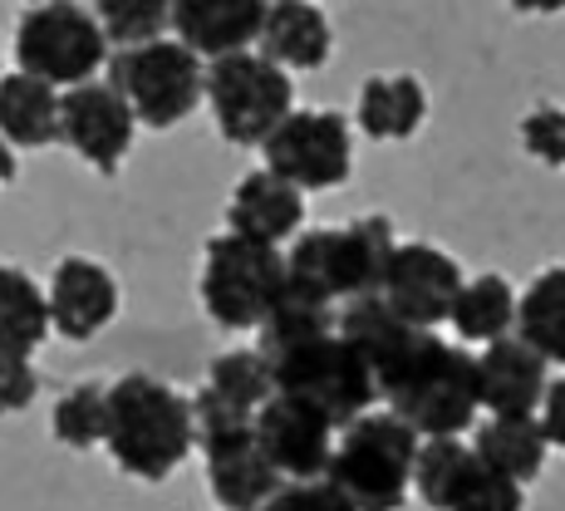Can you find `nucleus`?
Returning a JSON list of instances; mask_svg holds the SVG:
<instances>
[{
  "instance_id": "obj_14",
  "label": "nucleus",
  "mask_w": 565,
  "mask_h": 511,
  "mask_svg": "<svg viewBox=\"0 0 565 511\" xmlns=\"http://www.w3.org/2000/svg\"><path fill=\"white\" fill-rule=\"evenodd\" d=\"M198 448L206 458V482H212V497L222 511H266L276 502L280 487H290L286 477L270 467L266 453H260L256 423L198 438Z\"/></svg>"
},
{
  "instance_id": "obj_33",
  "label": "nucleus",
  "mask_w": 565,
  "mask_h": 511,
  "mask_svg": "<svg viewBox=\"0 0 565 511\" xmlns=\"http://www.w3.org/2000/svg\"><path fill=\"white\" fill-rule=\"evenodd\" d=\"M266 511H354V507L330 482H290V487H280L276 502Z\"/></svg>"
},
{
  "instance_id": "obj_1",
  "label": "nucleus",
  "mask_w": 565,
  "mask_h": 511,
  "mask_svg": "<svg viewBox=\"0 0 565 511\" xmlns=\"http://www.w3.org/2000/svg\"><path fill=\"white\" fill-rule=\"evenodd\" d=\"M379 398L408 423L418 438H462L482 408L477 354L443 340L438 330H413L384 364L374 369Z\"/></svg>"
},
{
  "instance_id": "obj_2",
  "label": "nucleus",
  "mask_w": 565,
  "mask_h": 511,
  "mask_svg": "<svg viewBox=\"0 0 565 511\" xmlns=\"http://www.w3.org/2000/svg\"><path fill=\"white\" fill-rule=\"evenodd\" d=\"M388 216H360L350 226H315L286 252V290L315 306H350L364 296H384L388 260L398 252Z\"/></svg>"
},
{
  "instance_id": "obj_7",
  "label": "nucleus",
  "mask_w": 565,
  "mask_h": 511,
  "mask_svg": "<svg viewBox=\"0 0 565 511\" xmlns=\"http://www.w3.org/2000/svg\"><path fill=\"white\" fill-rule=\"evenodd\" d=\"M206 104H212L226 143L266 148V138L296 114V84H290V70H280L276 60L246 50L206 64Z\"/></svg>"
},
{
  "instance_id": "obj_13",
  "label": "nucleus",
  "mask_w": 565,
  "mask_h": 511,
  "mask_svg": "<svg viewBox=\"0 0 565 511\" xmlns=\"http://www.w3.org/2000/svg\"><path fill=\"white\" fill-rule=\"evenodd\" d=\"M138 114L114 84H79L64 94L60 108V143H70L84 162H94L99 172H118L134 148Z\"/></svg>"
},
{
  "instance_id": "obj_30",
  "label": "nucleus",
  "mask_w": 565,
  "mask_h": 511,
  "mask_svg": "<svg viewBox=\"0 0 565 511\" xmlns=\"http://www.w3.org/2000/svg\"><path fill=\"white\" fill-rule=\"evenodd\" d=\"M448 511H526V487L512 482V477H502L497 467H487L472 453V462H467Z\"/></svg>"
},
{
  "instance_id": "obj_18",
  "label": "nucleus",
  "mask_w": 565,
  "mask_h": 511,
  "mask_svg": "<svg viewBox=\"0 0 565 511\" xmlns=\"http://www.w3.org/2000/svg\"><path fill=\"white\" fill-rule=\"evenodd\" d=\"M300 222H306V192L296 182L276 178L270 168L246 172L236 182L232 202H226V232L260 246H280L286 236L300 232Z\"/></svg>"
},
{
  "instance_id": "obj_20",
  "label": "nucleus",
  "mask_w": 565,
  "mask_h": 511,
  "mask_svg": "<svg viewBox=\"0 0 565 511\" xmlns=\"http://www.w3.org/2000/svg\"><path fill=\"white\" fill-rule=\"evenodd\" d=\"M330 20L324 10L300 6V0H280L266 10V30H260V54L276 60L280 70H320L330 60Z\"/></svg>"
},
{
  "instance_id": "obj_10",
  "label": "nucleus",
  "mask_w": 565,
  "mask_h": 511,
  "mask_svg": "<svg viewBox=\"0 0 565 511\" xmlns=\"http://www.w3.org/2000/svg\"><path fill=\"white\" fill-rule=\"evenodd\" d=\"M266 168L276 178L296 182L300 192H330L350 182L354 172V138L350 118L334 108H296L276 134L266 138Z\"/></svg>"
},
{
  "instance_id": "obj_15",
  "label": "nucleus",
  "mask_w": 565,
  "mask_h": 511,
  "mask_svg": "<svg viewBox=\"0 0 565 511\" xmlns=\"http://www.w3.org/2000/svg\"><path fill=\"white\" fill-rule=\"evenodd\" d=\"M50 324L64 340L84 344L118 315V280L94 256H64L50 276Z\"/></svg>"
},
{
  "instance_id": "obj_24",
  "label": "nucleus",
  "mask_w": 565,
  "mask_h": 511,
  "mask_svg": "<svg viewBox=\"0 0 565 511\" xmlns=\"http://www.w3.org/2000/svg\"><path fill=\"white\" fill-rule=\"evenodd\" d=\"M516 310H521V296L507 286V276L487 270V276L467 280L462 296H458V310H452V330H458L462 344H497V340H512V324H516Z\"/></svg>"
},
{
  "instance_id": "obj_5",
  "label": "nucleus",
  "mask_w": 565,
  "mask_h": 511,
  "mask_svg": "<svg viewBox=\"0 0 565 511\" xmlns=\"http://www.w3.org/2000/svg\"><path fill=\"white\" fill-rule=\"evenodd\" d=\"M270 374H276V394H290L300 404L320 408L340 433L350 423H360L364 413H374L379 404L374 369H369V359L340 330L270 359Z\"/></svg>"
},
{
  "instance_id": "obj_34",
  "label": "nucleus",
  "mask_w": 565,
  "mask_h": 511,
  "mask_svg": "<svg viewBox=\"0 0 565 511\" xmlns=\"http://www.w3.org/2000/svg\"><path fill=\"white\" fill-rule=\"evenodd\" d=\"M541 428H546L551 448H565V374L551 379L546 404H541Z\"/></svg>"
},
{
  "instance_id": "obj_25",
  "label": "nucleus",
  "mask_w": 565,
  "mask_h": 511,
  "mask_svg": "<svg viewBox=\"0 0 565 511\" xmlns=\"http://www.w3.org/2000/svg\"><path fill=\"white\" fill-rule=\"evenodd\" d=\"M516 334L546 364H565V266H551L521 290Z\"/></svg>"
},
{
  "instance_id": "obj_26",
  "label": "nucleus",
  "mask_w": 565,
  "mask_h": 511,
  "mask_svg": "<svg viewBox=\"0 0 565 511\" xmlns=\"http://www.w3.org/2000/svg\"><path fill=\"white\" fill-rule=\"evenodd\" d=\"M206 388H212L226 408L256 418V413L276 398V374H270V359L260 350H232V354H216L212 359Z\"/></svg>"
},
{
  "instance_id": "obj_9",
  "label": "nucleus",
  "mask_w": 565,
  "mask_h": 511,
  "mask_svg": "<svg viewBox=\"0 0 565 511\" xmlns=\"http://www.w3.org/2000/svg\"><path fill=\"white\" fill-rule=\"evenodd\" d=\"M108 84L128 99L138 124L172 128L206 99V70L182 40H158L143 50H118L108 60Z\"/></svg>"
},
{
  "instance_id": "obj_12",
  "label": "nucleus",
  "mask_w": 565,
  "mask_h": 511,
  "mask_svg": "<svg viewBox=\"0 0 565 511\" xmlns=\"http://www.w3.org/2000/svg\"><path fill=\"white\" fill-rule=\"evenodd\" d=\"M256 443L286 482H324L340 428L320 408L300 404L290 394H276L256 413Z\"/></svg>"
},
{
  "instance_id": "obj_6",
  "label": "nucleus",
  "mask_w": 565,
  "mask_h": 511,
  "mask_svg": "<svg viewBox=\"0 0 565 511\" xmlns=\"http://www.w3.org/2000/svg\"><path fill=\"white\" fill-rule=\"evenodd\" d=\"M286 296V256L280 246L246 242L222 232L206 242L202 260V306L222 330H260Z\"/></svg>"
},
{
  "instance_id": "obj_32",
  "label": "nucleus",
  "mask_w": 565,
  "mask_h": 511,
  "mask_svg": "<svg viewBox=\"0 0 565 511\" xmlns=\"http://www.w3.org/2000/svg\"><path fill=\"white\" fill-rule=\"evenodd\" d=\"M40 394V374L30 359H0V413L30 408Z\"/></svg>"
},
{
  "instance_id": "obj_35",
  "label": "nucleus",
  "mask_w": 565,
  "mask_h": 511,
  "mask_svg": "<svg viewBox=\"0 0 565 511\" xmlns=\"http://www.w3.org/2000/svg\"><path fill=\"white\" fill-rule=\"evenodd\" d=\"M10 178H15V148H10L6 138H0V188H6Z\"/></svg>"
},
{
  "instance_id": "obj_22",
  "label": "nucleus",
  "mask_w": 565,
  "mask_h": 511,
  "mask_svg": "<svg viewBox=\"0 0 565 511\" xmlns=\"http://www.w3.org/2000/svg\"><path fill=\"white\" fill-rule=\"evenodd\" d=\"M50 296L20 266H0V359H30L45 344Z\"/></svg>"
},
{
  "instance_id": "obj_31",
  "label": "nucleus",
  "mask_w": 565,
  "mask_h": 511,
  "mask_svg": "<svg viewBox=\"0 0 565 511\" xmlns=\"http://www.w3.org/2000/svg\"><path fill=\"white\" fill-rule=\"evenodd\" d=\"M521 148L546 168H565V108L536 104L521 118Z\"/></svg>"
},
{
  "instance_id": "obj_17",
  "label": "nucleus",
  "mask_w": 565,
  "mask_h": 511,
  "mask_svg": "<svg viewBox=\"0 0 565 511\" xmlns=\"http://www.w3.org/2000/svg\"><path fill=\"white\" fill-rule=\"evenodd\" d=\"M266 10L260 0H178L172 6V30L198 60H226V54H246L252 40L266 30Z\"/></svg>"
},
{
  "instance_id": "obj_8",
  "label": "nucleus",
  "mask_w": 565,
  "mask_h": 511,
  "mask_svg": "<svg viewBox=\"0 0 565 511\" xmlns=\"http://www.w3.org/2000/svg\"><path fill=\"white\" fill-rule=\"evenodd\" d=\"M15 60L20 74L45 79L50 89H79L108 60V35L84 6H35L15 25Z\"/></svg>"
},
{
  "instance_id": "obj_19",
  "label": "nucleus",
  "mask_w": 565,
  "mask_h": 511,
  "mask_svg": "<svg viewBox=\"0 0 565 511\" xmlns=\"http://www.w3.org/2000/svg\"><path fill=\"white\" fill-rule=\"evenodd\" d=\"M60 108L64 94H54L45 79H30V74H6L0 79V138L10 148H50L60 143Z\"/></svg>"
},
{
  "instance_id": "obj_16",
  "label": "nucleus",
  "mask_w": 565,
  "mask_h": 511,
  "mask_svg": "<svg viewBox=\"0 0 565 511\" xmlns=\"http://www.w3.org/2000/svg\"><path fill=\"white\" fill-rule=\"evenodd\" d=\"M477 384H482V408L492 418H541L551 379L546 359L521 334H512V340H497L477 354Z\"/></svg>"
},
{
  "instance_id": "obj_11",
  "label": "nucleus",
  "mask_w": 565,
  "mask_h": 511,
  "mask_svg": "<svg viewBox=\"0 0 565 511\" xmlns=\"http://www.w3.org/2000/svg\"><path fill=\"white\" fill-rule=\"evenodd\" d=\"M462 266L433 242H404L388 260L384 300L394 306L413 330H438L452 320L462 296Z\"/></svg>"
},
{
  "instance_id": "obj_29",
  "label": "nucleus",
  "mask_w": 565,
  "mask_h": 511,
  "mask_svg": "<svg viewBox=\"0 0 565 511\" xmlns=\"http://www.w3.org/2000/svg\"><path fill=\"white\" fill-rule=\"evenodd\" d=\"M54 438L64 448H94L108 438V384H79L54 404Z\"/></svg>"
},
{
  "instance_id": "obj_36",
  "label": "nucleus",
  "mask_w": 565,
  "mask_h": 511,
  "mask_svg": "<svg viewBox=\"0 0 565 511\" xmlns=\"http://www.w3.org/2000/svg\"><path fill=\"white\" fill-rule=\"evenodd\" d=\"M0 79H6V74H0Z\"/></svg>"
},
{
  "instance_id": "obj_28",
  "label": "nucleus",
  "mask_w": 565,
  "mask_h": 511,
  "mask_svg": "<svg viewBox=\"0 0 565 511\" xmlns=\"http://www.w3.org/2000/svg\"><path fill=\"white\" fill-rule=\"evenodd\" d=\"M94 10H99V25H104L114 54L158 45L162 30L172 25V6H162V0H104V6H94Z\"/></svg>"
},
{
  "instance_id": "obj_23",
  "label": "nucleus",
  "mask_w": 565,
  "mask_h": 511,
  "mask_svg": "<svg viewBox=\"0 0 565 511\" xmlns=\"http://www.w3.org/2000/svg\"><path fill=\"white\" fill-rule=\"evenodd\" d=\"M546 448H551V438H546V428H541V418H487L472 443L477 458L521 487L541 477Z\"/></svg>"
},
{
  "instance_id": "obj_4",
  "label": "nucleus",
  "mask_w": 565,
  "mask_h": 511,
  "mask_svg": "<svg viewBox=\"0 0 565 511\" xmlns=\"http://www.w3.org/2000/svg\"><path fill=\"white\" fill-rule=\"evenodd\" d=\"M423 438L398 413L374 408L340 433L324 482L354 511H404Z\"/></svg>"
},
{
  "instance_id": "obj_21",
  "label": "nucleus",
  "mask_w": 565,
  "mask_h": 511,
  "mask_svg": "<svg viewBox=\"0 0 565 511\" xmlns=\"http://www.w3.org/2000/svg\"><path fill=\"white\" fill-rule=\"evenodd\" d=\"M360 128L379 143H404L428 118V89L413 74H374L360 89Z\"/></svg>"
},
{
  "instance_id": "obj_3",
  "label": "nucleus",
  "mask_w": 565,
  "mask_h": 511,
  "mask_svg": "<svg viewBox=\"0 0 565 511\" xmlns=\"http://www.w3.org/2000/svg\"><path fill=\"white\" fill-rule=\"evenodd\" d=\"M198 443L192 398L153 374H124L108 388V438L104 448L138 482H162L182 467Z\"/></svg>"
},
{
  "instance_id": "obj_27",
  "label": "nucleus",
  "mask_w": 565,
  "mask_h": 511,
  "mask_svg": "<svg viewBox=\"0 0 565 511\" xmlns=\"http://www.w3.org/2000/svg\"><path fill=\"white\" fill-rule=\"evenodd\" d=\"M467 462H472V448H467L462 438H423L418 467H413V492H418V502L433 511H448Z\"/></svg>"
}]
</instances>
